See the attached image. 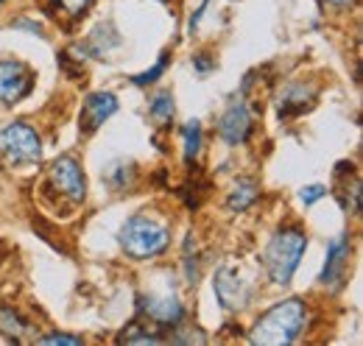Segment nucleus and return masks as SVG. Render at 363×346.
<instances>
[{
	"mask_svg": "<svg viewBox=\"0 0 363 346\" xmlns=\"http://www.w3.org/2000/svg\"><path fill=\"white\" fill-rule=\"evenodd\" d=\"M34 82H37V73L26 62L3 59L0 62V104H6V106L20 104L23 98L31 95Z\"/></svg>",
	"mask_w": 363,
	"mask_h": 346,
	"instance_id": "7",
	"label": "nucleus"
},
{
	"mask_svg": "<svg viewBox=\"0 0 363 346\" xmlns=\"http://www.w3.org/2000/svg\"><path fill=\"white\" fill-rule=\"evenodd\" d=\"M318 98V86L311 84V82H288L285 89L279 92L277 98V115L279 121H288V118H296V115H305L308 109H313Z\"/></svg>",
	"mask_w": 363,
	"mask_h": 346,
	"instance_id": "8",
	"label": "nucleus"
},
{
	"mask_svg": "<svg viewBox=\"0 0 363 346\" xmlns=\"http://www.w3.org/2000/svg\"><path fill=\"white\" fill-rule=\"evenodd\" d=\"M193 67L204 76V73L216 70V59H213V56H207V53H199V56H193Z\"/></svg>",
	"mask_w": 363,
	"mask_h": 346,
	"instance_id": "22",
	"label": "nucleus"
},
{
	"mask_svg": "<svg viewBox=\"0 0 363 346\" xmlns=\"http://www.w3.org/2000/svg\"><path fill=\"white\" fill-rule=\"evenodd\" d=\"M216 299L224 310H240L257 291V265L249 260H227L213 277Z\"/></svg>",
	"mask_w": 363,
	"mask_h": 346,
	"instance_id": "3",
	"label": "nucleus"
},
{
	"mask_svg": "<svg viewBox=\"0 0 363 346\" xmlns=\"http://www.w3.org/2000/svg\"><path fill=\"white\" fill-rule=\"evenodd\" d=\"M43 160V140L34 126L17 121L0 129V162L6 168H20V165H34Z\"/></svg>",
	"mask_w": 363,
	"mask_h": 346,
	"instance_id": "5",
	"label": "nucleus"
},
{
	"mask_svg": "<svg viewBox=\"0 0 363 346\" xmlns=\"http://www.w3.org/2000/svg\"><path fill=\"white\" fill-rule=\"evenodd\" d=\"M350 257H352V240H350V235L333 238L330 246H327L324 268H321V285L324 288L338 291L344 285V277H347V268H350Z\"/></svg>",
	"mask_w": 363,
	"mask_h": 346,
	"instance_id": "9",
	"label": "nucleus"
},
{
	"mask_svg": "<svg viewBox=\"0 0 363 346\" xmlns=\"http://www.w3.org/2000/svg\"><path fill=\"white\" fill-rule=\"evenodd\" d=\"M207 3H210V0H201V6H199V9L193 11V17H190V34L196 31V26H199V20H201V14H204V9H207Z\"/></svg>",
	"mask_w": 363,
	"mask_h": 346,
	"instance_id": "23",
	"label": "nucleus"
},
{
	"mask_svg": "<svg viewBox=\"0 0 363 346\" xmlns=\"http://www.w3.org/2000/svg\"><path fill=\"white\" fill-rule=\"evenodd\" d=\"M168 62H171V53L165 50L162 56H160V62L151 67V70H145V73H137V76H132L129 82L135 86H148V84H154V82H160L162 76H165V67H168Z\"/></svg>",
	"mask_w": 363,
	"mask_h": 346,
	"instance_id": "17",
	"label": "nucleus"
},
{
	"mask_svg": "<svg viewBox=\"0 0 363 346\" xmlns=\"http://www.w3.org/2000/svg\"><path fill=\"white\" fill-rule=\"evenodd\" d=\"M327 196V187L324 184H308V187H302L299 190V201L305 204V207H311V204H316Z\"/></svg>",
	"mask_w": 363,
	"mask_h": 346,
	"instance_id": "20",
	"label": "nucleus"
},
{
	"mask_svg": "<svg viewBox=\"0 0 363 346\" xmlns=\"http://www.w3.org/2000/svg\"><path fill=\"white\" fill-rule=\"evenodd\" d=\"M218 134L227 145H243L252 134V112L246 104H232L218 121Z\"/></svg>",
	"mask_w": 363,
	"mask_h": 346,
	"instance_id": "12",
	"label": "nucleus"
},
{
	"mask_svg": "<svg viewBox=\"0 0 363 346\" xmlns=\"http://www.w3.org/2000/svg\"><path fill=\"white\" fill-rule=\"evenodd\" d=\"M40 344H70V346H79V344H82V338H79V335L53 333V335H45V338H40Z\"/></svg>",
	"mask_w": 363,
	"mask_h": 346,
	"instance_id": "21",
	"label": "nucleus"
},
{
	"mask_svg": "<svg viewBox=\"0 0 363 346\" xmlns=\"http://www.w3.org/2000/svg\"><path fill=\"white\" fill-rule=\"evenodd\" d=\"M257 199H260V184L255 179H240L227 196L229 213H246Z\"/></svg>",
	"mask_w": 363,
	"mask_h": 346,
	"instance_id": "13",
	"label": "nucleus"
},
{
	"mask_svg": "<svg viewBox=\"0 0 363 346\" xmlns=\"http://www.w3.org/2000/svg\"><path fill=\"white\" fill-rule=\"evenodd\" d=\"M308 324V304L302 299H282L269 307L252 327L249 341L257 346H288Z\"/></svg>",
	"mask_w": 363,
	"mask_h": 346,
	"instance_id": "1",
	"label": "nucleus"
},
{
	"mask_svg": "<svg viewBox=\"0 0 363 346\" xmlns=\"http://www.w3.org/2000/svg\"><path fill=\"white\" fill-rule=\"evenodd\" d=\"M148 115H151V121H154L160 129H171V123H174V115H177V106H174V95H171L168 89L157 92V95L151 98V104H148Z\"/></svg>",
	"mask_w": 363,
	"mask_h": 346,
	"instance_id": "15",
	"label": "nucleus"
},
{
	"mask_svg": "<svg viewBox=\"0 0 363 346\" xmlns=\"http://www.w3.org/2000/svg\"><path fill=\"white\" fill-rule=\"evenodd\" d=\"M308 249V235L302 229H282L277 232L263 255V265L269 271V279L274 285H288L299 268V260Z\"/></svg>",
	"mask_w": 363,
	"mask_h": 346,
	"instance_id": "4",
	"label": "nucleus"
},
{
	"mask_svg": "<svg viewBox=\"0 0 363 346\" xmlns=\"http://www.w3.org/2000/svg\"><path fill=\"white\" fill-rule=\"evenodd\" d=\"M118 341H121V344H140V346L165 344V338H162V335H154V333H137V324H132L129 330H123V333L118 335Z\"/></svg>",
	"mask_w": 363,
	"mask_h": 346,
	"instance_id": "19",
	"label": "nucleus"
},
{
	"mask_svg": "<svg viewBox=\"0 0 363 346\" xmlns=\"http://www.w3.org/2000/svg\"><path fill=\"white\" fill-rule=\"evenodd\" d=\"M330 3H333V6H352L355 0H330Z\"/></svg>",
	"mask_w": 363,
	"mask_h": 346,
	"instance_id": "24",
	"label": "nucleus"
},
{
	"mask_svg": "<svg viewBox=\"0 0 363 346\" xmlns=\"http://www.w3.org/2000/svg\"><path fill=\"white\" fill-rule=\"evenodd\" d=\"M182 140H184V162H193L201 154V143H204V131L199 121H187L182 126Z\"/></svg>",
	"mask_w": 363,
	"mask_h": 346,
	"instance_id": "16",
	"label": "nucleus"
},
{
	"mask_svg": "<svg viewBox=\"0 0 363 346\" xmlns=\"http://www.w3.org/2000/svg\"><path fill=\"white\" fill-rule=\"evenodd\" d=\"M118 112V95L115 92H90L84 98V106H82V115H79V126L84 134H95L101 129L112 115Z\"/></svg>",
	"mask_w": 363,
	"mask_h": 346,
	"instance_id": "10",
	"label": "nucleus"
},
{
	"mask_svg": "<svg viewBox=\"0 0 363 346\" xmlns=\"http://www.w3.org/2000/svg\"><path fill=\"white\" fill-rule=\"evenodd\" d=\"M137 310L143 316H148L151 321H157V324H179L184 318V307H182L179 296L174 291L137 296Z\"/></svg>",
	"mask_w": 363,
	"mask_h": 346,
	"instance_id": "11",
	"label": "nucleus"
},
{
	"mask_svg": "<svg viewBox=\"0 0 363 346\" xmlns=\"http://www.w3.org/2000/svg\"><path fill=\"white\" fill-rule=\"evenodd\" d=\"M48 184L59 199L70 201L73 207L84 204V199H87V179H84V171H82V162L76 157H70V154H62V157H56L50 162Z\"/></svg>",
	"mask_w": 363,
	"mask_h": 346,
	"instance_id": "6",
	"label": "nucleus"
},
{
	"mask_svg": "<svg viewBox=\"0 0 363 346\" xmlns=\"http://www.w3.org/2000/svg\"><path fill=\"white\" fill-rule=\"evenodd\" d=\"M92 6V0H48V9L50 11H65L67 17H73V20H79V17H84V11Z\"/></svg>",
	"mask_w": 363,
	"mask_h": 346,
	"instance_id": "18",
	"label": "nucleus"
},
{
	"mask_svg": "<svg viewBox=\"0 0 363 346\" xmlns=\"http://www.w3.org/2000/svg\"><path fill=\"white\" fill-rule=\"evenodd\" d=\"M118 240L132 260L160 257L171 246V221L157 213H137L123 223Z\"/></svg>",
	"mask_w": 363,
	"mask_h": 346,
	"instance_id": "2",
	"label": "nucleus"
},
{
	"mask_svg": "<svg viewBox=\"0 0 363 346\" xmlns=\"http://www.w3.org/2000/svg\"><path fill=\"white\" fill-rule=\"evenodd\" d=\"M31 333V324L11 307H0V338L6 341H23L26 335Z\"/></svg>",
	"mask_w": 363,
	"mask_h": 346,
	"instance_id": "14",
	"label": "nucleus"
},
{
	"mask_svg": "<svg viewBox=\"0 0 363 346\" xmlns=\"http://www.w3.org/2000/svg\"><path fill=\"white\" fill-rule=\"evenodd\" d=\"M3 3H6V0H0V6H3Z\"/></svg>",
	"mask_w": 363,
	"mask_h": 346,
	"instance_id": "25",
	"label": "nucleus"
}]
</instances>
